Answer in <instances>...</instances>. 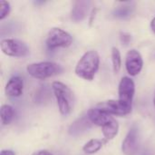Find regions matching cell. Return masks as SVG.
<instances>
[{
  "label": "cell",
  "mask_w": 155,
  "mask_h": 155,
  "mask_svg": "<svg viewBox=\"0 0 155 155\" xmlns=\"http://www.w3.org/2000/svg\"><path fill=\"white\" fill-rule=\"evenodd\" d=\"M151 28H152V30L155 33V17L151 21Z\"/></svg>",
  "instance_id": "603a6c76"
},
{
  "label": "cell",
  "mask_w": 155,
  "mask_h": 155,
  "mask_svg": "<svg viewBox=\"0 0 155 155\" xmlns=\"http://www.w3.org/2000/svg\"><path fill=\"white\" fill-rule=\"evenodd\" d=\"M102 147H103V142L101 140L92 139L84 145L83 151L87 154H94L98 151H100Z\"/></svg>",
  "instance_id": "e0dca14e"
},
{
  "label": "cell",
  "mask_w": 155,
  "mask_h": 155,
  "mask_svg": "<svg viewBox=\"0 0 155 155\" xmlns=\"http://www.w3.org/2000/svg\"><path fill=\"white\" fill-rule=\"evenodd\" d=\"M73 43V38L69 33L59 28H52L46 38V45L49 49H54L57 47H68Z\"/></svg>",
  "instance_id": "277c9868"
},
{
  "label": "cell",
  "mask_w": 155,
  "mask_h": 155,
  "mask_svg": "<svg viewBox=\"0 0 155 155\" xmlns=\"http://www.w3.org/2000/svg\"><path fill=\"white\" fill-rule=\"evenodd\" d=\"M90 2L89 1H76L74 2L72 11H71V18L74 22H79L84 20L89 11L90 7Z\"/></svg>",
  "instance_id": "4fadbf2b"
},
{
  "label": "cell",
  "mask_w": 155,
  "mask_h": 155,
  "mask_svg": "<svg viewBox=\"0 0 155 155\" xmlns=\"http://www.w3.org/2000/svg\"><path fill=\"white\" fill-rule=\"evenodd\" d=\"M100 65V56L94 50L84 54L75 66V74L78 77L92 81L96 74Z\"/></svg>",
  "instance_id": "6da1fadb"
},
{
  "label": "cell",
  "mask_w": 155,
  "mask_h": 155,
  "mask_svg": "<svg viewBox=\"0 0 155 155\" xmlns=\"http://www.w3.org/2000/svg\"><path fill=\"white\" fill-rule=\"evenodd\" d=\"M32 155H53V153H51L47 150H40V151L35 152Z\"/></svg>",
  "instance_id": "44dd1931"
},
{
  "label": "cell",
  "mask_w": 155,
  "mask_h": 155,
  "mask_svg": "<svg viewBox=\"0 0 155 155\" xmlns=\"http://www.w3.org/2000/svg\"><path fill=\"white\" fill-rule=\"evenodd\" d=\"M139 129L133 125L122 144V151L125 155H135L139 151Z\"/></svg>",
  "instance_id": "8992f818"
},
{
  "label": "cell",
  "mask_w": 155,
  "mask_h": 155,
  "mask_svg": "<svg viewBox=\"0 0 155 155\" xmlns=\"http://www.w3.org/2000/svg\"><path fill=\"white\" fill-rule=\"evenodd\" d=\"M120 38H121L122 43H123V44H124L125 45H127L131 42L132 36H131V35H130V34L121 32V33H120Z\"/></svg>",
  "instance_id": "ffe728a7"
},
{
  "label": "cell",
  "mask_w": 155,
  "mask_h": 155,
  "mask_svg": "<svg viewBox=\"0 0 155 155\" xmlns=\"http://www.w3.org/2000/svg\"><path fill=\"white\" fill-rule=\"evenodd\" d=\"M0 47L5 54L13 57H24L29 53L26 44L18 39H4L0 43Z\"/></svg>",
  "instance_id": "5b68a950"
},
{
  "label": "cell",
  "mask_w": 155,
  "mask_h": 155,
  "mask_svg": "<svg viewBox=\"0 0 155 155\" xmlns=\"http://www.w3.org/2000/svg\"><path fill=\"white\" fill-rule=\"evenodd\" d=\"M93 123L90 121L88 116H83L74 121L69 127V134L72 136H79L84 134L92 127Z\"/></svg>",
  "instance_id": "8fae6325"
},
{
  "label": "cell",
  "mask_w": 155,
  "mask_h": 155,
  "mask_svg": "<svg viewBox=\"0 0 155 155\" xmlns=\"http://www.w3.org/2000/svg\"><path fill=\"white\" fill-rule=\"evenodd\" d=\"M135 93V84L134 82L130 77H123L118 88V94H119V101L132 105L133 99Z\"/></svg>",
  "instance_id": "9c48e42d"
},
{
  "label": "cell",
  "mask_w": 155,
  "mask_h": 155,
  "mask_svg": "<svg viewBox=\"0 0 155 155\" xmlns=\"http://www.w3.org/2000/svg\"><path fill=\"white\" fill-rule=\"evenodd\" d=\"M143 66V60L142 54L135 49H131L126 54L125 67L127 73L132 76L139 74Z\"/></svg>",
  "instance_id": "ba28073f"
},
{
  "label": "cell",
  "mask_w": 155,
  "mask_h": 155,
  "mask_svg": "<svg viewBox=\"0 0 155 155\" xmlns=\"http://www.w3.org/2000/svg\"><path fill=\"white\" fill-rule=\"evenodd\" d=\"M112 62H113L114 72L115 74H118L122 66V58H121V53L119 49L116 47L112 48Z\"/></svg>",
  "instance_id": "ac0fdd59"
},
{
  "label": "cell",
  "mask_w": 155,
  "mask_h": 155,
  "mask_svg": "<svg viewBox=\"0 0 155 155\" xmlns=\"http://www.w3.org/2000/svg\"><path fill=\"white\" fill-rule=\"evenodd\" d=\"M52 89L56 98L57 105L60 113L63 115H67L71 113L74 97L71 89L61 82H54L52 84Z\"/></svg>",
  "instance_id": "7a4b0ae2"
},
{
  "label": "cell",
  "mask_w": 155,
  "mask_h": 155,
  "mask_svg": "<svg viewBox=\"0 0 155 155\" xmlns=\"http://www.w3.org/2000/svg\"><path fill=\"white\" fill-rule=\"evenodd\" d=\"M98 108L106 112L109 114H114L119 116L127 115L132 112V105L124 104L119 100H109L98 104Z\"/></svg>",
  "instance_id": "52a82bcc"
},
{
  "label": "cell",
  "mask_w": 155,
  "mask_h": 155,
  "mask_svg": "<svg viewBox=\"0 0 155 155\" xmlns=\"http://www.w3.org/2000/svg\"><path fill=\"white\" fill-rule=\"evenodd\" d=\"M87 116L93 124L102 127H104L105 124H107L110 121L114 119L111 114H107L106 112L101 110L98 107L90 109L87 113Z\"/></svg>",
  "instance_id": "30bf717a"
},
{
  "label": "cell",
  "mask_w": 155,
  "mask_h": 155,
  "mask_svg": "<svg viewBox=\"0 0 155 155\" xmlns=\"http://www.w3.org/2000/svg\"><path fill=\"white\" fill-rule=\"evenodd\" d=\"M143 155H145V154H143Z\"/></svg>",
  "instance_id": "d4e9b609"
},
{
  "label": "cell",
  "mask_w": 155,
  "mask_h": 155,
  "mask_svg": "<svg viewBox=\"0 0 155 155\" xmlns=\"http://www.w3.org/2000/svg\"><path fill=\"white\" fill-rule=\"evenodd\" d=\"M134 5L133 3H125L120 6H117L114 11V16L116 18H127L134 13Z\"/></svg>",
  "instance_id": "5bb4252c"
},
{
  "label": "cell",
  "mask_w": 155,
  "mask_h": 155,
  "mask_svg": "<svg viewBox=\"0 0 155 155\" xmlns=\"http://www.w3.org/2000/svg\"><path fill=\"white\" fill-rule=\"evenodd\" d=\"M11 7L10 4L7 1L0 0V20L5 19L10 13Z\"/></svg>",
  "instance_id": "d6986e66"
},
{
  "label": "cell",
  "mask_w": 155,
  "mask_h": 155,
  "mask_svg": "<svg viewBox=\"0 0 155 155\" xmlns=\"http://www.w3.org/2000/svg\"><path fill=\"white\" fill-rule=\"evenodd\" d=\"M153 104H154V105H155V92H154V96H153Z\"/></svg>",
  "instance_id": "cb8c5ba5"
},
{
  "label": "cell",
  "mask_w": 155,
  "mask_h": 155,
  "mask_svg": "<svg viewBox=\"0 0 155 155\" xmlns=\"http://www.w3.org/2000/svg\"><path fill=\"white\" fill-rule=\"evenodd\" d=\"M103 128V134L104 136L106 138V140H112L114 139L119 131V124L117 121L114 118L112 121H110L107 124H105Z\"/></svg>",
  "instance_id": "9a60e30c"
},
{
  "label": "cell",
  "mask_w": 155,
  "mask_h": 155,
  "mask_svg": "<svg viewBox=\"0 0 155 155\" xmlns=\"http://www.w3.org/2000/svg\"><path fill=\"white\" fill-rule=\"evenodd\" d=\"M0 118L3 125L9 124L14 118V109L9 104H3L0 108Z\"/></svg>",
  "instance_id": "2e32d148"
},
{
  "label": "cell",
  "mask_w": 155,
  "mask_h": 155,
  "mask_svg": "<svg viewBox=\"0 0 155 155\" xmlns=\"http://www.w3.org/2000/svg\"><path fill=\"white\" fill-rule=\"evenodd\" d=\"M24 90V81L19 76L12 77L5 87V93L10 97H19Z\"/></svg>",
  "instance_id": "7c38bea8"
},
{
  "label": "cell",
  "mask_w": 155,
  "mask_h": 155,
  "mask_svg": "<svg viewBox=\"0 0 155 155\" xmlns=\"http://www.w3.org/2000/svg\"><path fill=\"white\" fill-rule=\"evenodd\" d=\"M26 71L34 78L46 79L61 74L63 67L54 62H40L28 64Z\"/></svg>",
  "instance_id": "3957f363"
},
{
  "label": "cell",
  "mask_w": 155,
  "mask_h": 155,
  "mask_svg": "<svg viewBox=\"0 0 155 155\" xmlns=\"http://www.w3.org/2000/svg\"><path fill=\"white\" fill-rule=\"evenodd\" d=\"M0 155H15V153L11 150H2Z\"/></svg>",
  "instance_id": "7402d4cb"
}]
</instances>
